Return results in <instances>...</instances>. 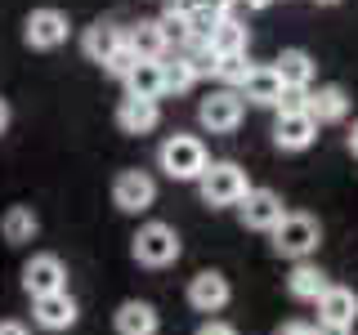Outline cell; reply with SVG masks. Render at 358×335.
<instances>
[{
  "mask_svg": "<svg viewBox=\"0 0 358 335\" xmlns=\"http://www.w3.org/2000/svg\"><path fill=\"white\" fill-rule=\"evenodd\" d=\"M0 335H31V331L22 327V322H14V318H5V322H0Z\"/></svg>",
  "mask_w": 358,
  "mask_h": 335,
  "instance_id": "31",
  "label": "cell"
},
{
  "mask_svg": "<svg viewBox=\"0 0 358 335\" xmlns=\"http://www.w3.org/2000/svg\"><path fill=\"white\" fill-rule=\"evenodd\" d=\"M206 50L215 59H233V54H246V22L238 18H220L215 27L206 31Z\"/></svg>",
  "mask_w": 358,
  "mask_h": 335,
  "instance_id": "22",
  "label": "cell"
},
{
  "mask_svg": "<svg viewBox=\"0 0 358 335\" xmlns=\"http://www.w3.org/2000/svg\"><path fill=\"white\" fill-rule=\"evenodd\" d=\"M313 5H341V0H313Z\"/></svg>",
  "mask_w": 358,
  "mask_h": 335,
  "instance_id": "36",
  "label": "cell"
},
{
  "mask_svg": "<svg viewBox=\"0 0 358 335\" xmlns=\"http://www.w3.org/2000/svg\"><path fill=\"white\" fill-rule=\"evenodd\" d=\"M193 85H197L193 67L179 59V54H175V59L166 54V59H162V89H166V94H184V89H193Z\"/></svg>",
  "mask_w": 358,
  "mask_h": 335,
  "instance_id": "25",
  "label": "cell"
},
{
  "mask_svg": "<svg viewBox=\"0 0 358 335\" xmlns=\"http://www.w3.org/2000/svg\"><path fill=\"white\" fill-rule=\"evenodd\" d=\"M327 273H322L318 264H309V260H300L296 268H291V277H287V295L291 299H300V304H318V295L327 290Z\"/></svg>",
  "mask_w": 358,
  "mask_h": 335,
  "instance_id": "21",
  "label": "cell"
},
{
  "mask_svg": "<svg viewBox=\"0 0 358 335\" xmlns=\"http://www.w3.org/2000/svg\"><path fill=\"white\" fill-rule=\"evenodd\" d=\"M112 327H117V335H157L162 331V313L148 299H126L112 313Z\"/></svg>",
  "mask_w": 358,
  "mask_h": 335,
  "instance_id": "16",
  "label": "cell"
},
{
  "mask_svg": "<svg viewBox=\"0 0 358 335\" xmlns=\"http://www.w3.org/2000/svg\"><path fill=\"white\" fill-rule=\"evenodd\" d=\"M152 201H157V179L148 170H121L112 179V206L121 215H143V210H152Z\"/></svg>",
  "mask_w": 358,
  "mask_h": 335,
  "instance_id": "5",
  "label": "cell"
},
{
  "mask_svg": "<svg viewBox=\"0 0 358 335\" xmlns=\"http://www.w3.org/2000/svg\"><path fill=\"white\" fill-rule=\"evenodd\" d=\"M184 18H224L229 0H171Z\"/></svg>",
  "mask_w": 358,
  "mask_h": 335,
  "instance_id": "27",
  "label": "cell"
},
{
  "mask_svg": "<svg viewBox=\"0 0 358 335\" xmlns=\"http://www.w3.org/2000/svg\"><path fill=\"white\" fill-rule=\"evenodd\" d=\"M197 335H238V327H229V322H215V318H210V322H201V327H197Z\"/></svg>",
  "mask_w": 358,
  "mask_h": 335,
  "instance_id": "29",
  "label": "cell"
},
{
  "mask_svg": "<svg viewBox=\"0 0 358 335\" xmlns=\"http://www.w3.org/2000/svg\"><path fill=\"white\" fill-rule=\"evenodd\" d=\"M305 112L313 117V126H341L350 117V94L341 85H318V89H309Z\"/></svg>",
  "mask_w": 358,
  "mask_h": 335,
  "instance_id": "15",
  "label": "cell"
},
{
  "mask_svg": "<svg viewBox=\"0 0 358 335\" xmlns=\"http://www.w3.org/2000/svg\"><path fill=\"white\" fill-rule=\"evenodd\" d=\"M268 241H273V255H282V260L300 264V260H309V255L318 251L322 223L313 219V215H305V210H287V215L278 219V228L268 232Z\"/></svg>",
  "mask_w": 358,
  "mask_h": 335,
  "instance_id": "1",
  "label": "cell"
},
{
  "mask_svg": "<svg viewBox=\"0 0 358 335\" xmlns=\"http://www.w3.org/2000/svg\"><path fill=\"white\" fill-rule=\"evenodd\" d=\"M238 215H242V228H251V232H273L278 219L287 215V206H282V197H278L273 188H251V193L238 201Z\"/></svg>",
  "mask_w": 358,
  "mask_h": 335,
  "instance_id": "7",
  "label": "cell"
},
{
  "mask_svg": "<svg viewBox=\"0 0 358 335\" xmlns=\"http://www.w3.org/2000/svg\"><path fill=\"white\" fill-rule=\"evenodd\" d=\"M36 232H41V219H36L31 206H9L5 215H0V237L9 246H27Z\"/></svg>",
  "mask_w": 358,
  "mask_h": 335,
  "instance_id": "23",
  "label": "cell"
},
{
  "mask_svg": "<svg viewBox=\"0 0 358 335\" xmlns=\"http://www.w3.org/2000/svg\"><path fill=\"white\" fill-rule=\"evenodd\" d=\"M22 290H27L31 299L67 290V268H63L59 255H31V260L22 264Z\"/></svg>",
  "mask_w": 358,
  "mask_h": 335,
  "instance_id": "9",
  "label": "cell"
},
{
  "mask_svg": "<svg viewBox=\"0 0 358 335\" xmlns=\"http://www.w3.org/2000/svg\"><path fill=\"white\" fill-rule=\"evenodd\" d=\"M162 126V107L148 103V98H121L117 103V130L121 134H152Z\"/></svg>",
  "mask_w": 358,
  "mask_h": 335,
  "instance_id": "18",
  "label": "cell"
},
{
  "mask_svg": "<svg viewBox=\"0 0 358 335\" xmlns=\"http://www.w3.org/2000/svg\"><path fill=\"white\" fill-rule=\"evenodd\" d=\"M134 63H139V59H134V50H126V45H121V50L103 63V72H108V76H117V81H126V76L134 72Z\"/></svg>",
  "mask_w": 358,
  "mask_h": 335,
  "instance_id": "28",
  "label": "cell"
},
{
  "mask_svg": "<svg viewBox=\"0 0 358 335\" xmlns=\"http://www.w3.org/2000/svg\"><path fill=\"white\" fill-rule=\"evenodd\" d=\"M197 193L210 210H224V206H238V201L251 193V179L238 161H210L197 179Z\"/></svg>",
  "mask_w": 358,
  "mask_h": 335,
  "instance_id": "3",
  "label": "cell"
},
{
  "mask_svg": "<svg viewBox=\"0 0 358 335\" xmlns=\"http://www.w3.org/2000/svg\"><path fill=\"white\" fill-rule=\"evenodd\" d=\"M157 165H162L166 179H175V184H197L201 170L210 165V156H206V143H201L197 134H171V139L157 148Z\"/></svg>",
  "mask_w": 358,
  "mask_h": 335,
  "instance_id": "2",
  "label": "cell"
},
{
  "mask_svg": "<svg viewBox=\"0 0 358 335\" xmlns=\"http://www.w3.org/2000/svg\"><path fill=\"white\" fill-rule=\"evenodd\" d=\"M273 72L282 76V89H309L313 85V72H318V63L309 59V50H282L278 54V63H273Z\"/></svg>",
  "mask_w": 358,
  "mask_h": 335,
  "instance_id": "20",
  "label": "cell"
},
{
  "mask_svg": "<svg viewBox=\"0 0 358 335\" xmlns=\"http://www.w3.org/2000/svg\"><path fill=\"white\" fill-rule=\"evenodd\" d=\"M215 76L224 81V89H242V81L251 76V59H246V54H233V59H220V63H215Z\"/></svg>",
  "mask_w": 358,
  "mask_h": 335,
  "instance_id": "26",
  "label": "cell"
},
{
  "mask_svg": "<svg viewBox=\"0 0 358 335\" xmlns=\"http://www.w3.org/2000/svg\"><path fill=\"white\" fill-rule=\"evenodd\" d=\"M318 139V126H313L309 112H278L273 121V148L278 152H305Z\"/></svg>",
  "mask_w": 358,
  "mask_h": 335,
  "instance_id": "11",
  "label": "cell"
},
{
  "mask_svg": "<svg viewBox=\"0 0 358 335\" xmlns=\"http://www.w3.org/2000/svg\"><path fill=\"white\" fill-rule=\"evenodd\" d=\"M9 121H14V107H9V98H0V134L9 130Z\"/></svg>",
  "mask_w": 358,
  "mask_h": 335,
  "instance_id": "32",
  "label": "cell"
},
{
  "mask_svg": "<svg viewBox=\"0 0 358 335\" xmlns=\"http://www.w3.org/2000/svg\"><path fill=\"white\" fill-rule=\"evenodd\" d=\"M121 45H126V27H117L112 18H99V22H90L81 31V54L90 63H99V67H103Z\"/></svg>",
  "mask_w": 358,
  "mask_h": 335,
  "instance_id": "14",
  "label": "cell"
},
{
  "mask_svg": "<svg viewBox=\"0 0 358 335\" xmlns=\"http://www.w3.org/2000/svg\"><path fill=\"white\" fill-rule=\"evenodd\" d=\"M130 255H134V264H143V268H171L179 255H184V241H179V232L171 223L152 219L130 237Z\"/></svg>",
  "mask_w": 358,
  "mask_h": 335,
  "instance_id": "4",
  "label": "cell"
},
{
  "mask_svg": "<svg viewBox=\"0 0 358 335\" xmlns=\"http://www.w3.org/2000/svg\"><path fill=\"white\" fill-rule=\"evenodd\" d=\"M238 5H242V9H255V14H260V9H268L273 0H238Z\"/></svg>",
  "mask_w": 358,
  "mask_h": 335,
  "instance_id": "33",
  "label": "cell"
},
{
  "mask_svg": "<svg viewBox=\"0 0 358 335\" xmlns=\"http://www.w3.org/2000/svg\"><path fill=\"white\" fill-rule=\"evenodd\" d=\"M76 318H81V308H76V299L67 295V290L31 299V322H36L41 331H72Z\"/></svg>",
  "mask_w": 358,
  "mask_h": 335,
  "instance_id": "12",
  "label": "cell"
},
{
  "mask_svg": "<svg viewBox=\"0 0 358 335\" xmlns=\"http://www.w3.org/2000/svg\"><path fill=\"white\" fill-rule=\"evenodd\" d=\"M273 335H318V327H309V322H282Z\"/></svg>",
  "mask_w": 358,
  "mask_h": 335,
  "instance_id": "30",
  "label": "cell"
},
{
  "mask_svg": "<svg viewBox=\"0 0 358 335\" xmlns=\"http://www.w3.org/2000/svg\"><path fill=\"white\" fill-rule=\"evenodd\" d=\"M318 335H354V331H345V327H318Z\"/></svg>",
  "mask_w": 358,
  "mask_h": 335,
  "instance_id": "34",
  "label": "cell"
},
{
  "mask_svg": "<svg viewBox=\"0 0 358 335\" xmlns=\"http://www.w3.org/2000/svg\"><path fill=\"white\" fill-rule=\"evenodd\" d=\"M126 50H134V59H139V63H157V59L171 54V45H166L157 18H139L134 27H126Z\"/></svg>",
  "mask_w": 358,
  "mask_h": 335,
  "instance_id": "17",
  "label": "cell"
},
{
  "mask_svg": "<svg viewBox=\"0 0 358 335\" xmlns=\"http://www.w3.org/2000/svg\"><path fill=\"white\" fill-rule=\"evenodd\" d=\"M67 31H72V22H67L63 9H31L27 22H22V40L31 45V50H59L67 40Z\"/></svg>",
  "mask_w": 358,
  "mask_h": 335,
  "instance_id": "8",
  "label": "cell"
},
{
  "mask_svg": "<svg viewBox=\"0 0 358 335\" xmlns=\"http://www.w3.org/2000/svg\"><path fill=\"white\" fill-rule=\"evenodd\" d=\"M354 322H358V295L350 286H327L318 295V327H345V331H354Z\"/></svg>",
  "mask_w": 358,
  "mask_h": 335,
  "instance_id": "13",
  "label": "cell"
},
{
  "mask_svg": "<svg viewBox=\"0 0 358 335\" xmlns=\"http://www.w3.org/2000/svg\"><path fill=\"white\" fill-rule=\"evenodd\" d=\"M121 85H126L130 98H148V103H157V98L166 94V89H162V59H157V63H134V72Z\"/></svg>",
  "mask_w": 358,
  "mask_h": 335,
  "instance_id": "24",
  "label": "cell"
},
{
  "mask_svg": "<svg viewBox=\"0 0 358 335\" xmlns=\"http://www.w3.org/2000/svg\"><path fill=\"white\" fill-rule=\"evenodd\" d=\"M197 121H201V130H210V134H233L242 126V94L238 89H215V94H206L197 103Z\"/></svg>",
  "mask_w": 358,
  "mask_h": 335,
  "instance_id": "6",
  "label": "cell"
},
{
  "mask_svg": "<svg viewBox=\"0 0 358 335\" xmlns=\"http://www.w3.org/2000/svg\"><path fill=\"white\" fill-rule=\"evenodd\" d=\"M242 98L255 107H282V76L268 67H251V76L242 81Z\"/></svg>",
  "mask_w": 358,
  "mask_h": 335,
  "instance_id": "19",
  "label": "cell"
},
{
  "mask_svg": "<svg viewBox=\"0 0 358 335\" xmlns=\"http://www.w3.org/2000/svg\"><path fill=\"white\" fill-rule=\"evenodd\" d=\"M350 152L358 156V121H354V126H350Z\"/></svg>",
  "mask_w": 358,
  "mask_h": 335,
  "instance_id": "35",
  "label": "cell"
},
{
  "mask_svg": "<svg viewBox=\"0 0 358 335\" xmlns=\"http://www.w3.org/2000/svg\"><path fill=\"white\" fill-rule=\"evenodd\" d=\"M229 299H233V286H229L224 273H215V268H201L193 282H188V304L197 313H224Z\"/></svg>",
  "mask_w": 358,
  "mask_h": 335,
  "instance_id": "10",
  "label": "cell"
}]
</instances>
